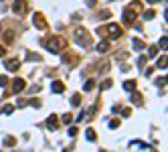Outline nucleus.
<instances>
[{"label":"nucleus","instance_id":"nucleus-14","mask_svg":"<svg viewBox=\"0 0 168 152\" xmlns=\"http://www.w3.org/2000/svg\"><path fill=\"white\" fill-rule=\"evenodd\" d=\"M132 45H134L136 51H142V49H146V43H144L142 39H134V41H132Z\"/></svg>","mask_w":168,"mask_h":152},{"label":"nucleus","instance_id":"nucleus-27","mask_svg":"<svg viewBox=\"0 0 168 152\" xmlns=\"http://www.w3.org/2000/svg\"><path fill=\"white\" fill-rule=\"evenodd\" d=\"M120 112H121L124 118H130V116H132V110H130V107H124V110H120Z\"/></svg>","mask_w":168,"mask_h":152},{"label":"nucleus","instance_id":"nucleus-31","mask_svg":"<svg viewBox=\"0 0 168 152\" xmlns=\"http://www.w3.org/2000/svg\"><path fill=\"white\" fill-rule=\"evenodd\" d=\"M109 87H111V79H105L101 83V89H109Z\"/></svg>","mask_w":168,"mask_h":152},{"label":"nucleus","instance_id":"nucleus-12","mask_svg":"<svg viewBox=\"0 0 168 152\" xmlns=\"http://www.w3.org/2000/svg\"><path fill=\"white\" fill-rule=\"evenodd\" d=\"M51 89H53L55 93H63V89H65V83H63V81H53Z\"/></svg>","mask_w":168,"mask_h":152},{"label":"nucleus","instance_id":"nucleus-6","mask_svg":"<svg viewBox=\"0 0 168 152\" xmlns=\"http://www.w3.org/2000/svg\"><path fill=\"white\" fill-rule=\"evenodd\" d=\"M33 22H34V27L39 28V31H45V28H47V20H45L43 12H34L33 14Z\"/></svg>","mask_w":168,"mask_h":152},{"label":"nucleus","instance_id":"nucleus-26","mask_svg":"<svg viewBox=\"0 0 168 152\" xmlns=\"http://www.w3.org/2000/svg\"><path fill=\"white\" fill-rule=\"evenodd\" d=\"M4 144H6V146H14V144H16V138L8 136V138H4Z\"/></svg>","mask_w":168,"mask_h":152},{"label":"nucleus","instance_id":"nucleus-5","mask_svg":"<svg viewBox=\"0 0 168 152\" xmlns=\"http://www.w3.org/2000/svg\"><path fill=\"white\" fill-rule=\"evenodd\" d=\"M27 10H28V6H27V2H24V0H14V2H12V12H14V14L24 16V14H27Z\"/></svg>","mask_w":168,"mask_h":152},{"label":"nucleus","instance_id":"nucleus-35","mask_svg":"<svg viewBox=\"0 0 168 152\" xmlns=\"http://www.w3.org/2000/svg\"><path fill=\"white\" fill-rule=\"evenodd\" d=\"M28 91H31V93H39V91H40V87H39V85H33L31 89H28Z\"/></svg>","mask_w":168,"mask_h":152},{"label":"nucleus","instance_id":"nucleus-16","mask_svg":"<svg viewBox=\"0 0 168 152\" xmlns=\"http://www.w3.org/2000/svg\"><path fill=\"white\" fill-rule=\"evenodd\" d=\"M24 104H27V106H33V107H37V110H39L40 106H43V104H40V99H28V101H24Z\"/></svg>","mask_w":168,"mask_h":152},{"label":"nucleus","instance_id":"nucleus-30","mask_svg":"<svg viewBox=\"0 0 168 152\" xmlns=\"http://www.w3.org/2000/svg\"><path fill=\"white\" fill-rule=\"evenodd\" d=\"M109 128H111V130L120 128V120H111V122H109Z\"/></svg>","mask_w":168,"mask_h":152},{"label":"nucleus","instance_id":"nucleus-8","mask_svg":"<svg viewBox=\"0 0 168 152\" xmlns=\"http://www.w3.org/2000/svg\"><path fill=\"white\" fill-rule=\"evenodd\" d=\"M20 65H22L20 59H6V61H4V67H6L8 71H18Z\"/></svg>","mask_w":168,"mask_h":152},{"label":"nucleus","instance_id":"nucleus-23","mask_svg":"<svg viewBox=\"0 0 168 152\" xmlns=\"http://www.w3.org/2000/svg\"><path fill=\"white\" fill-rule=\"evenodd\" d=\"M14 112V106H4V107H0V114H12Z\"/></svg>","mask_w":168,"mask_h":152},{"label":"nucleus","instance_id":"nucleus-38","mask_svg":"<svg viewBox=\"0 0 168 152\" xmlns=\"http://www.w3.org/2000/svg\"><path fill=\"white\" fill-rule=\"evenodd\" d=\"M2 55H6V49H4V47L0 45V57H2Z\"/></svg>","mask_w":168,"mask_h":152},{"label":"nucleus","instance_id":"nucleus-19","mask_svg":"<svg viewBox=\"0 0 168 152\" xmlns=\"http://www.w3.org/2000/svg\"><path fill=\"white\" fill-rule=\"evenodd\" d=\"M85 138H87L89 142H95V138H97V136H95V132H93V130H91V128H89L87 132H85Z\"/></svg>","mask_w":168,"mask_h":152},{"label":"nucleus","instance_id":"nucleus-36","mask_svg":"<svg viewBox=\"0 0 168 152\" xmlns=\"http://www.w3.org/2000/svg\"><path fill=\"white\" fill-rule=\"evenodd\" d=\"M144 63H146V57H144V55H142L140 59H138V65H140V67H144Z\"/></svg>","mask_w":168,"mask_h":152},{"label":"nucleus","instance_id":"nucleus-2","mask_svg":"<svg viewBox=\"0 0 168 152\" xmlns=\"http://www.w3.org/2000/svg\"><path fill=\"white\" fill-rule=\"evenodd\" d=\"M142 10V2H138V0H134L132 4H128V6L124 8V22H128V25H132L136 20V14Z\"/></svg>","mask_w":168,"mask_h":152},{"label":"nucleus","instance_id":"nucleus-11","mask_svg":"<svg viewBox=\"0 0 168 152\" xmlns=\"http://www.w3.org/2000/svg\"><path fill=\"white\" fill-rule=\"evenodd\" d=\"M130 93H132V101H134L136 106H142V101H144L142 93H140V91H136V89H134V91H130Z\"/></svg>","mask_w":168,"mask_h":152},{"label":"nucleus","instance_id":"nucleus-1","mask_svg":"<svg viewBox=\"0 0 168 152\" xmlns=\"http://www.w3.org/2000/svg\"><path fill=\"white\" fill-rule=\"evenodd\" d=\"M43 45H45V49L47 51H51V53H63L65 49H67V39L65 37H61V35H55V37H49V39L43 41Z\"/></svg>","mask_w":168,"mask_h":152},{"label":"nucleus","instance_id":"nucleus-7","mask_svg":"<svg viewBox=\"0 0 168 152\" xmlns=\"http://www.w3.org/2000/svg\"><path fill=\"white\" fill-rule=\"evenodd\" d=\"M24 87H27V81L22 79V77H16V79L12 81V93H20Z\"/></svg>","mask_w":168,"mask_h":152},{"label":"nucleus","instance_id":"nucleus-41","mask_svg":"<svg viewBox=\"0 0 168 152\" xmlns=\"http://www.w3.org/2000/svg\"><path fill=\"white\" fill-rule=\"evenodd\" d=\"M111 2H114V0H111Z\"/></svg>","mask_w":168,"mask_h":152},{"label":"nucleus","instance_id":"nucleus-17","mask_svg":"<svg viewBox=\"0 0 168 152\" xmlns=\"http://www.w3.org/2000/svg\"><path fill=\"white\" fill-rule=\"evenodd\" d=\"M148 57H150V59H154V57H158V47H156V45H152V47H150V49H148Z\"/></svg>","mask_w":168,"mask_h":152},{"label":"nucleus","instance_id":"nucleus-4","mask_svg":"<svg viewBox=\"0 0 168 152\" xmlns=\"http://www.w3.org/2000/svg\"><path fill=\"white\" fill-rule=\"evenodd\" d=\"M75 41H77V45L85 47V49L91 45V41H89V33L85 31V28H81V27L75 28Z\"/></svg>","mask_w":168,"mask_h":152},{"label":"nucleus","instance_id":"nucleus-18","mask_svg":"<svg viewBox=\"0 0 168 152\" xmlns=\"http://www.w3.org/2000/svg\"><path fill=\"white\" fill-rule=\"evenodd\" d=\"M71 106H75V107L81 106V95H79V93H75L73 97H71Z\"/></svg>","mask_w":168,"mask_h":152},{"label":"nucleus","instance_id":"nucleus-13","mask_svg":"<svg viewBox=\"0 0 168 152\" xmlns=\"http://www.w3.org/2000/svg\"><path fill=\"white\" fill-rule=\"evenodd\" d=\"M97 51H99V53H108L109 51V41H99V43H97Z\"/></svg>","mask_w":168,"mask_h":152},{"label":"nucleus","instance_id":"nucleus-22","mask_svg":"<svg viewBox=\"0 0 168 152\" xmlns=\"http://www.w3.org/2000/svg\"><path fill=\"white\" fill-rule=\"evenodd\" d=\"M93 87H95V81H93V79H87V81H85V87H83V89H85V91H91Z\"/></svg>","mask_w":168,"mask_h":152},{"label":"nucleus","instance_id":"nucleus-3","mask_svg":"<svg viewBox=\"0 0 168 152\" xmlns=\"http://www.w3.org/2000/svg\"><path fill=\"white\" fill-rule=\"evenodd\" d=\"M97 35H105L108 39H118V37H121V27L115 25V22H109L105 27L97 28Z\"/></svg>","mask_w":168,"mask_h":152},{"label":"nucleus","instance_id":"nucleus-28","mask_svg":"<svg viewBox=\"0 0 168 152\" xmlns=\"http://www.w3.org/2000/svg\"><path fill=\"white\" fill-rule=\"evenodd\" d=\"M8 85V77L6 75H0V87H6Z\"/></svg>","mask_w":168,"mask_h":152},{"label":"nucleus","instance_id":"nucleus-32","mask_svg":"<svg viewBox=\"0 0 168 152\" xmlns=\"http://www.w3.org/2000/svg\"><path fill=\"white\" fill-rule=\"evenodd\" d=\"M156 85H166V75H164V77H158V79H156Z\"/></svg>","mask_w":168,"mask_h":152},{"label":"nucleus","instance_id":"nucleus-25","mask_svg":"<svg viewBox=\"0 0 168 152\" xmlns=\"http://www.w3.org/2000/svg\"><path fill=\"white\" fill-rule=\"evenodd\" d=\"M166 45H168V37H162V39L158 41V47H160V49H166Z\"/></svg>","mask_w":168,"mask_h":152},{"label":"nucleus","instance_id":"nucleus-40","mask_svg":"<svg viewBox=\"0 0 168 152\" xmlns=\"http://www.w3.org/2000/svg\"><path fill=\"white\" fill-rule=\"evenodd\" d=\"M0 2H2V0H0Z\"/></svg>","mask_w":168,"mask_h":152},{"label":"nucleus","instance_id":"nucleus-39","mask_svg":"<svg viewBox=\"0 0 168 152\" xmlns=\"http://www.w3.org/2000/svg\"><path fill=\"white\" fill-rule=\"evenodd\" d=\"M148 2H156V0H148Z\"/></svg>","mask_w":168,"mask_h":152},{"label":"nucleus","instance_id":"nucleus-33","mask_svg":"<svg viewBox=\"0 0 168 152\" xmlns=\"http://www.w3.org/2000/svg\"><path fill=\"white\" fill-rule=\"evenodd\" d=\"M69 136H71V138H75V136H77V128H75V126H71V128H69Z\"/></svg>","mask_w":168,"mask_h":152},{"label":"nucleus","instance_id":"nucleus-34","mask_svg":"<svg viewBox=\"0 0 168 152\" xmlns=\"http://www.w3.org/2000/svg\"><path fill=\"white\" fill-rule=\"evenodd\" d=\"M99 16H101V18H109V10H101Z\"/></svg>","mask_w":168,"mask_h":152},{"label":"nucleus","instance_id":"nucleus-37","mask_svg":"<svg viewBox=\"0 0 168 152\" xmlns=\"http://www.w3.org/2000/svg\"><path fill=\"white\" fill-rule=\"evenodd\" d=\"M85 2H87L89 6H95V4H97V0H85Z\"/></svg>","mask_w":168,"mask_h":152},{"label":"nucleus","instance_id":"nucleus-10","mask_svg":"<svg viewBox=\"0 0 168 152\" xmlns=\"http://www.w3.org/2000/svg\"><path fill=\"white\" fill-rule=\"evenodd\" d=\"M2 39H4V45H12L14 43V31H4Z\"/></svg>","mask_w":168,"mask_h":152},{"label":"nucleus","instance_id":"nucleus-24","mask_svg":"<svg viewBox=\"0 0 168 152\" xmlns=\"http://www.w3.org/2000/svg\"><path fill=\"white\" fill-rule=\"evenodd\" d=\"M27 59H28V61H43V57H40V55H37V53H28Z\"/></svg>","mask_w":168,"mask_h":152},{"label":"nucleus","instance_id":"nucleus-21","mask_svg":"<svg viewBox=\"0 0 168 152\" xmlns=\"http://www.w3.org/2000/svg\"><path fill=\"white\" fill-rule=\"evenodd\" d=\"M156 67H158V69H166V55H162L160 59H158V65Z\"/></svg>","mask_w":168,"mask_h":152},{"label":"nucleus","instance_id":"nucleus-29","mask_svg":"<svg viewBox=\"0 0 168 152\" xmlns=\"http://www.w3.org/2000/svg\"><path fill=\"white\" fill-rule=\"evenodd\" d=\"M154 16H156L154 10H146V12H144V18H146V20H148V18H154Z\"/></svg>","mask_w":168,"mask_h":152},{"label":"nucleus","instance_id":"nucleus-15","mask_svg":"<svg viewBox=\"0 0 168 152\" xmlns=\"http://www.w3.org/2000/svg\"><path fill=\"white\" fill-rule=\"evenodd\" d=\"M124 89H126V91H134L136 89V81L132 79V81H124Z\"/></svg>","mask_w":168,"mask_h":152},{"label":"nucleus","instance_id":"nucleus-20","mask_svg":"<svg viewBox=\"0 0 168 152\" xmlns=\"http://www.w3.org/2000/svg\"><path fill=\"white\" fill-rule=\"evenodd\" d=\"M61 122H63V124H65V126H69V124H71V122H73V116H71V114H65V116L61 118Z\"/></svg>","mask_w":168,"mask_h":152},{"label":"nucleus","instance_id":"nucleus-9","mask_svg":"<svg viewBox=\"0 0 168 152\" xmlns=\"http://www.w3.org/2000/svg\"><path fill=\"white\" fill-rule=\"evenodd\" d=\"M47 128L49 130H57V128H59V118H57L55 114H51L47 118Z\"/></svg>","mask_w":168,"mask_h":152}]
</instances>
